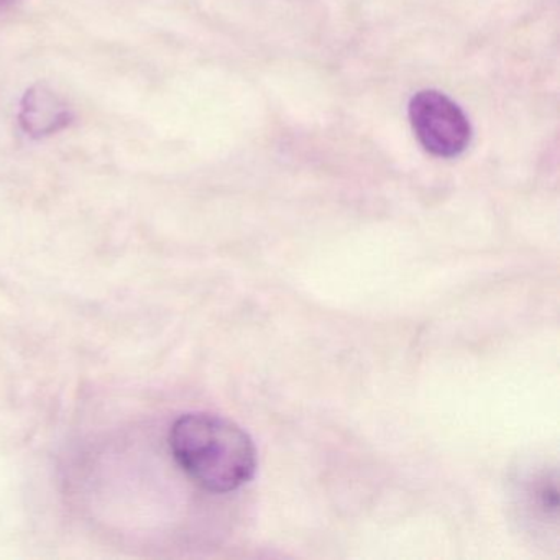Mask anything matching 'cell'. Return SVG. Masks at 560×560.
Returning a JSON list of instances; mask_svg holds the SVG:
<instances>
[{
    "instance_id": "obj_2",
    "label": "cell",
    "mask_w": 560,
    "mask_h": 560,
    "mask_svg": "<svg viewBox=\"0 0 560 560\" xmlns=\"http://www.w3.org/2000/svg\"><path fill=\"white\" fill-rule=\"evenodd\" d=\"M409 124L425 152L438 159H457L471 142L467 114L447 94L435 90L416 93L409 101Z\"/></svg>"
},
{
    "instance_id": "obj_1",
    "label": "cell",
    "mask_w": 560,
    "mask_h": 560,
    "mask_svg": "<svg viewBox=\"0 0 560 560\" xmlns=\"http://www.w3.org/2000/svg\"><path fill=\"white\" fill-rule=\"evenodd\" d=\"M170 448L183 471L212 493H231L257 471V448L250 435L229 419L189 412L170 431Z\"/></svg>"
},
{
    "instance_id": "obj_3",
    "label": "cell",
    "mask_w": 560,
    "mask_h": 560,
    "mask_svg": "<svg viewBox=\"0 0 560 560\" xmlns=\"http://www.w3.org/2000/svg\"><path fill=\"white\" fill-rule=\"evenodd\" d=\"M19 122L32 139H47L67 129L73 122V113L47 84H35L24 94Z\"/></svg>"
},
{
    "instance_id": "obj_4",
    "label": "cell",
    "mask_w": 560,
    "mask_h": 560,
    "mask_svg": "<svg viewBox=\"0 0 560 560\" xmlns=\"http://www.w3.org/2000/svg\"><path fill=\"white\" fill-rule=\"evenodd\" d=\"M15 0H0V8H5V5L12 4Z\"/></svg>"
}]
</instances>
